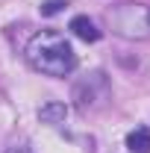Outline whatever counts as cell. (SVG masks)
Here are the masks:
<instances>
[{"label":"cell","instance_id":"1","mask_svg":"<svg viewBox=\"0 0 150 153\" xmlns=\"http://www.w3.org/2000/svg\"><path fill=\"white\" fill-rule=\"evenodd\" d=\"M27 59L36 71H41L47 76H68L76 68V53L71 47V41L59 33H53V30H41L30 38Z\"/></svg>","mask_w":150,"mask_h":153},{"label":"cell","instance_id":"2","mask_svg":"<svg viewBox=\"0 0 150 153\" xmlns=\"http://www.w3.org/2000/svg\"><path fill=\"white\" fill-rule=\"evenodd\" d=\"M106 24L121 38H132V41L150 38V6H144V3L115 6V9L106 12Z\"/></svg>","mask_w":150,"mask_h":153},{"label":"cell","instance_id":"3","mask_svg":"<svg viewBox=\"0 0 150 153\" xmlns=\"http://www.w3.org/2000/svg\"><path fill=\"white\" fill-rule=\"evenodd\" d=\"M106 97H109V82H106L103 71H94L82 82L74 85V100H76V109L79 112H94Z\"/></svg>","mask_w":150,"mask_h":153},{"label":"cell","instance_id":"4","mask_svg":"<svg viewBox=\"0 0 150 153\" xmlns=\"http://www.w3.org/2000/svg\"><path fill=\"white\" fill-rule=\"evenodd\" d=\"M71 33H74L76 38H82V41H100V30H97V24H94L88 15H76V18H71Z\"/></svg>","mask_w":150,"mask_h":153},{"label":"cell","instance_id":"5","mask_svg":"<svg viewBox=\"0 0 150 153\" xmlns=\"http://www.w3.org/2000/svg\"><path fill=\"white\" fill-rule=\"evenodd\" d=\"M65 115H68V106H65L62 100H50V103H44V106L38 109L41 124H62Z\"/></svg>","mask_w":150,"mask_h":153},{"label":"cell","instance_id":"6","mask_svg":"<svg viewBox=\"0 0 150 153\" xmlns=\"http://www.w3.org/2000/svg\"><path fill=\"white\" fill-rule=\"evenodd\" d=\"M127 150L130 153H150V130L138 127L127 135Z\"/></svg>","mask_w":150,"mask_h":153},{"label":"cell","instance_id":"7","mask_svg":"<svg viewBox=\"0 0 150 153\" xmlns=\"http://www.w3.org/2000/svg\"><path fill=\"white\" fill-rule=\"evenodd\" d=\"M68 3L65 0H47V3H41V15L44 18H53V15H59L62 9H65Z\"/></svg>","mask_w":150,"mask_h":153},{"label":"cell","instance_id":"8","mask_svg":"<svg viewBox=\"0 0 150 153\" xmlns=\"http://www.w3.org/2000/svg\"><path fill=\"white\" fill-rule=\"evenodd\" d=\"M6 153H27V150H24V147H9Z\"/></svg>","mask_w":150,"mask_h":153}]
</instances>
